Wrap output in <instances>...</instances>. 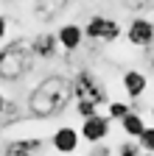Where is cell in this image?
Instances as JSON below:
<instances>
[{"label": "cell", "instance_id": "cell-1", "mask_svg": "<svg viewBox=\"0 0 154 156\" xmlns=\"http://www.w3.org/2000/svg\"><path fill=\"white\" fill-rule=\"evenodd\" d=\"M73 101V78L67 75H45L36 84L28 98H25V109L36 120H48L53 114H62Z\"/></svg>", "mask_w": 154, "mask_h": 156}, {"label": "cell", "instance_id": "cell-2", "mask_svg": "<svg viewBox=\"0 0 154 156\" xmlns=\"http://www.w3.org/2000/svg\"><path fill=\"white\" fill-rule=\"evenodd\" d=\"M34 50L31 39H11L0 45V81L17 84L34 70Z\"/></svg>", "mask_w": 154, "mask_h": 156}, {"label": "cell", "instance_id": "cell-3", "mask_svg": "<svg viewBox=\"0 0 154 156\" xmlns=\"http://www.w3.org/2000/svg\"><path fill=\"white\" fill-rule=\"evenodd\" d=\"M73 101H90L92 106H98V109L109 103L107 87L101 84V78H98L95 70L81 67L79 73L73 75Z\"/></svg>", "mask_w": 154, "mask_h": 156}, {"label": "cell", "instance_id": "cell-4", "mask_svg": "<svg viewBox=\"0 0 154 156\" xmlns=\"http://www.w3.org/2000/svg\"><path fill=\"white\" fill-rule=\"evenodd\" d=\"M81 28H84V39H90V42H101V45H115L123 36L121 23L112 20V17H104V14H92Z\"/></svg>", "mask_w": 154, "mask_h": 156}, {"label": "cell", "instance_id": "cell-5", "mask_svg": "<svg viewBox=\"0 0 154 156\" xmlns=\"http://www.w3.org/2000/svg\"><path fill=\"white\" fill-rule=\"evenodd\" d=\"M126 42L140 48V50H148L154 45V23L148 17H143V14H134V20L126 28Z\"/></svg>", "mask_w": 154, "mask_h": 156}, {"label": "cell", "instance_id": "cell-6", "mask_svg": "<svg viewBox=\"0 0 154 156\" xmlns=\"http://www.w3.org/2000/svg\"><path fill=\"white\" fill-rule=\"evenodd\" d=\"M109 131H112V120H109V114H101V112H95L92 117H84V120H81V128H79L81 140L90 142V145L107 140Z\"/></svg>", "mask_w": 154, "mask_h": 156}, {"label": "cell", "instance_id": "cell-7", "mask_svg": "<svg viewBox=\"0 0 154 156\" xmlns=\"http://www.w3.org/2000/svg\"><path fill=\"white\" fill-rule=\"evenodd\" d=\"M45 148V140L36 134H25V136H14L3 145V156H39Z\"/></svg>", "mask_w": 154, "mask_h": 156}, {"label": "cell", "instance_id": "cell-8", "mask_svg": "<svg viewBox=\"0 0 154 156\" xmlns=\"http://www.w3.org/2000/svg\"><path fill=\"white\" fill-rule=\"evenodd\" d=\"M79 142H81V134L73 126H59L51 134V148L56 153H62V156H73L76 151H79Z\"/></svg>", "mask_w": 154, "mask_h": 156}, {"label": "cell", "instance_id": "cell-9", "mask_svg": "<svg viewBox=\"0 0 154 156\" xmlns=\"http://www.w3.org/2000/svg\"><path fill=\"white\" fill-rule=\"evenodd\" d=\"M56 39H59V48L65 53H76L84 45V28L79 23H65L56 28Z\"/></svg>", "mask_w": 154, "mask_h": 156}, {"label": "cell", "instance_id": "cell-10", "mask_svg": "<svg viewBox=\"0 0 154 156\" xmlns=\"http://www.w3.org/2000/svg\"><path fill=\"white\" fill-rule=\"evenodd\" d=\"M31 50H34V58H42V62H51L59 53V39H56V31H42L31 39Z\"/></svg>", "mask_w": 154, "mask_h": 156}, {"label": "cell", "instance_id": "cell-11", "mask_svg": "<svg viewBox=\"0 0 154 156\" xmlns=\"http://www.w3.org/2000/svg\"><path fill=\"white\" fill-rule=\"evenodd\" d=\"M121 84H123V92L132 98V101H137V98H143L146 89H148V78L140 70H126L123 78H121Z\"/></svg>", "mask_w": 154, "mask_h": 156}, {"label": "cell", "instance_id": "cell-12", "mask_svg": "<svg viewBox=\"0 0 154 156\" xmlns=\"http://www.w3.org/2000/svg\"><path fill=\"white\" fill-rule=\"evenodd\" d=\"M121 131H123V136H132V140H137V136L143 134V128H146V117L137 112V109H132L129 114H123L121 117Z\"/></svg>", "mask_w": 154, "mask_h": 156}, {"label": "cell", "instance_id": "cell-13", "mask_svg": "<svg viewBox=\"0 0 154 156\" xmlns=\"http://www.w3.org/2000/svg\"><path fill=\"white\" fill-rule=\"evenodd\" d=\"M134 106L132 103H123V101H109L107 103V114H109V120H121L123 114H129Z\"/></svg>", "mask_w": 154, "mask_h": 156}, {"label": "cell", "instance_id": "cell-14", "mask_svg": "<svg viewBox=\"0 0 154 156\" xmlns=\"http://www.w3.org/2000/svg\"><path fill=\"white\" fill-rule=\"evenodd\" d=\"M143 148H140V142L137 140H132V136H126V140L118 145V151H115V153H118V156H137Z\"/></svg>", "mask_w": 154, "mask_h": 156}, {"label": "cell", "instance_id": "cell-15", "mask_svg": "<svg viewBox=\"0 0 154 156\" xmlns=\"http://www.w3.org/2000/svg\"><path fill=\"white\" fill-rule=\"evenodd\" d=\"M137 142H140V148L146 153H154V126H146L143 128V134L137 136Z\"/></svg>", "mask_w": 154, "mask_h": 156}, {"label": "cell", "instance_id": "cell-16", "mask_svg": "<svg viewBox=\"0 0 154 156\" xmlns=\"http://www.w3.org/2000/svg\"><path fill=\"white\" fill-rule=\"evenodd\" d=\"M95 112H98V106H92L90 101H76V114H79L81 120H84V117H92Z\"/></svg>", "mask_w": 154, "mask_h": 156}, {"label": "cell", "instance_id": "cell-17", "mask_svg": "<svg viewBox=\"0 0 154 156\" xmlns=\"http://www.w3.org/2000/svg\"><path fill=\"white\" fill-rule=\"evenodd\" d=\"M87 156H112V148L107 145V140L92 142V148H90V153H87Z\"/></svg>", "mask_w": 154, "mask_h": 156}, {"label": "cell", "instance_id": "cell-18", "mask_svg": "<svg viewBox=\"0 0 154 156\" xmlns=\"http://www.w3.org/2000/svg\"><path fill=\"white\" fill-rule=\"evenodd\" d=\"M123 6H126L129 11H134V14H140V11L148 9V0H123Z\"/></svg>", "mask_w": 154, "mask_h": 156}, {"label": "cell", "instance_id": "cell-19", "mask_svg": "<svg viewBox=\"0 0 154 156\" xmlns=\"http://www.w3.org/2000/svg\"><path fill=\"white\" fill-rule=\"evenodd\" d=\"M6 36H9V20H6L3 14H0V45L6 42Z\"/></svg>", "mask_w": 154, "mask_h": 156}, {"label": "cell", "instance_id": "cell-20", "mask_svg": "<svg viewBox=\"0 0 154 156\" xmlns=\"http://www.w3.org/2000/svg\"><path fill=\"white\" fill-rule=\"evenodd\" d=\"M6 106H9V98H6V92H3V89H0V114L6 112Z\"/></svg>", "mask_w": 154, "mask_h": 156}, {"label": "cell", "instance_id": "cell-21", "mask_svg": "<svg viewBox=\"0 0 154 156\" xmlns=\"http://www.w3.org/2000/svg\"><path fill=\"white\" fill-rule=\"evenodd\" d=\"M148 50H151V56H148V64H151V70H154V45H151Z\"/></svg>", "mask_w": 154, "mask_h": 156}, {"label": "cell", "instance_id": "cell-22", "mask_svg": "<svg viewBox=\"0 0 154 156\" xmlns=\"http://www.w3.org/2000/svg\"><path fill=\"white\" fill-rule=\"evenodd\" d=\"M137 156H154V153H146V151H140V153H137Z\"/></svg>", "mask_w": 154, "mask_h": 156}, {"label": "cell", "instance_id": "cell-23", "mask_svg": "<svg viewBox=\"0 0 154 156\" xmlns=\"http://www.w3.org/2000/svg\"><path fill=\"white\" fill-rule=\"evenodd\" d=\"M151 117H154V106H151Z\"/></svg>", "mask_w": 154, "mask_h": 156}, {"label": "cell", "instance_id": "cell-24", "mask_svg": "<svg viewBox=\"0 0 154 156\" xmlns=\"http://www.w3.org/2000/svg\"><path fill=\"white\" fill-rule=\"evenodd\" d=\"M73 156H76V153H73Z\"/></svg>", "mask_w": 154, "mask_h": 156}]
</instances>
